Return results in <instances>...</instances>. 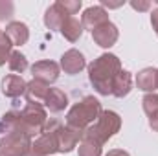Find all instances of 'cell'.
<instances>
[{
  "label": "cell",
  "mask_w": 158,
  "mask_h": 156,
  "mask_svg": "<svg viewBox=\"0 0 158 156\" xmlns=\"http://www.w3.org/2000/svg\"><path fill=\"white\" fill-rule=\"evenodd\" d=\"M107 156H129V153H125V151H121V149H114V151H109Z\"/></svg>",
  "instance_id": "obj_29"
},
{
  "label": "cell",
  "mask_w": 158,
  "mask_h": 156,
  "mask_svg": "<svg viewBox=\"0 0 158 156\" xmlns=\"http://www.w3.org/2000/svg\"><path fill=\"white\" fill-rule=\"evenodd\" d=\"M13 9H15L13 2H9V0H0V20L11 18V17H13Z\"/></svg>",
  "instance_id": "obj_25"
},
{
  "label": "cell",
  "mask_w": 158,
  "mask_h": 156,
  "mask_svg": "<svg viewBox=\"0 0 158 156\" xmlns=\"http://www.w3.org/2000/svg\"><path fill=\"white\" fill-rule=\"evenodd\" d=\"M70 18V15L61 7L59 2H55L53 6H50L44 13V24L50 28V30H61V26L64 24V20Z\"/></svg>",
  "instance_id": "obj_12"
},
{
  "label": "cell",
  "mask_w": 158,
  "mask_h": 156,
  "mask_svg": "<svg viewBox=\"0 0 158 156\" xmlns=\"http://www.w3.org/2000/svg\"><path fill=\"white\" fill-rule=\"evenodd\" d=\"M81 134H83V132H79V130L68 127V125H66V127H61V129H59V134H57L59 151H61V153H70V151L79 143Z\"/></svg>",
  "instance_id": "obj_11"
},
{
  "label": "cell",
  "mask_w": 158,
  "mask_h": 156,
  "mask_svg": "<svg viewBox=\"0 0 158 156\" xmlns=\"http://www.w3.org/2000/svg\"><path fill=\"white\" fill-rule=\"evenodd\" d=\"M7 64H9V70H11V72L22 74V72L28 68V59H26V57H24L20 51H11Z\"/></svg>",
  "instance_id": "obj_20"
},
{
  "label": "cell",
  "mask_w": 158,
  "mask_h": 156,
  "mask_svg": "<svg viewBox=\"0 0 158 156\" xmlns=\"http://www.w3.org/2000/svg\"><path fill=\"white\" fill-rule=\"evenodd\" d=\"M68 105V97L63 90L59 88H50L46 99H44V107L50 110V112H63Z\"/></svg>",
  "instance_id": "obj_15"
},
{
  "label": "cell",
  "mask_w": 158,
  "mask_h": 156,
  "mask_svg": "<svg viewBox=\"0 0 158 156\" xmlns=\"http://www.w3.org/2000/svg\"><path fill=\"white\" fill-rule=\"evenodd\" d=\"M101 103L94 97V96H86L81 101H77L66 114V125L76 129L79 132H83L85 129H88L101 114Z\"/></svg>",
  "instance_id": "obj_3"
},
{
  "label": "cell",
  "mask_w": 158,
  "mask_h": 156,
  "mask_svg": "<svg viewBox=\"0 0 158 156\" xmlns=\"http://www.w3.org/2000/svg\"><path fill=\"white\" fill-rule=\"evenodd\" d=\"M131 83H132L131 74L125 72V70H121L118 76L114 77V81H112V96H116V97L127 96L131 92Z\"/></svg>",
  "instance_id": "obj_18"
},
{
  "label": "cell",
  "mask_w": 158,
  "mask_h": 156,
  "mask_svg": "<svg viewBox=\"0 0 158 156\" xmlns=\"http://www.w3.org/2000/svg\"><path fill=\"white\" fill-rule=\"evenodd\" d=\"M79 156H101V145H98L94 142L81 140V143H79Z\"/></svg>",
  "instance_id": "obj_22"
},
{
  "label": "cell",
  "mask_w": 158,
  "mask_h": 156,
  "mask_svg": "<svg viewBox=\"0 0 158 156\" xmlns=\"http://www.w3.org/2000/svg\"><path fill=\"white\" fill-rule=\"evenodd\" d=\"M101 4L107 6V7H119V6H123V2H109V0H103Z\"/></svg>",
  "instance_id": "obj_30"
},
{
  "label": "cell",
  "mask_w": 158,
  "mask_h": 156,
  "mask_svg": "<svg viewBox=\"0 0 158 156\" xmlns=\"http://www.w3.org/2000/svg\"><path fill=\"white\" fill-rule=\"evenodd\" d=\"M31 74H33V79L50 86V83L57 81L59 77V64L53 61H39L31 66Z\"/></svg>",
  "instance_id": "obj_7"
},
{
  "label": "cell",
  "mask_w": 158,
  "mask_h": 156,
  "mask_svg": "<svg viewBox=\"0 0 158 156\" xmlns=\"http://www.w3.org/2000/svg\"><path fill=\"white\" fill-rule=\"evenodd\" d=\"M155 2H156V4H158V0H155Z\"/></svg>",
  "instance_id": "obj_32"
},
{
  "label": "cell",
  "mask_w": 158,
  "mask_h": 156,
  "mask_svg": "<svg viewBox=\"0 0 158 156\" xmlns=\"http://www.w3.org/2000/svg\"><path fill=\"white\" fill-rule=\"evenodd\" d=\"M48 92H50V86L48 84H44V83L37 81V79H33L26 86V101L28 103H40V101L44 103Z\"/></svg>",
  "instance_id": "obj_17"
},
{
  "label": "cell",
  "mask_w": 158,
  "mask_h": 156,
  "mask_svg": "<svg viewBox=\"0 0 158 156\" xmlns=\"http://www.w3.org/2000/svg\"><path fill=\"white\" fill-rule=\"evenodd\" d=\"M2 33H4V31H2V30H0V35H2Z\"/></svg>",
  "instance_id": "obj_31"
},
{
  "label": "cell",
  "mask_w": 158,
  "mask_h": 156,
  "mask_svg": "<svg viewBox=\"0 0 158 156\" xmlns=\"http://www.w3.org/2000/svg\"><path fill=\"white\" fill-rule=\"evenodd\" d=\"M131 6H132L136 11H149V9H151V2H147V0H132Z\"/></svg>",
  "instance_id": "obj_26"
},
{
  "label": "cell",
  "mask_w": 158,
  "mask_h": 156,
  "mask_svg": "<svg viewBox=\"0 0 158 156\" xmlns=\"http://www.w3.org/2000/svg\"><path fill=\"white\" fill-rule=\"evenodd\" d=\"M46 110L40 103H28L22 110H9L0 119V132H24L28 136L42 134L46 121Z\"/></svg>",
  "instance_id": "obj_1"
},
{
  "label": "cell",
  "mask_w": 158,
  "mask_h": 156,
  "mask_svg": "<svg viewBox=\"0 0 158 156\" xmlns=\"http://www.w3.org/2000/svg\"><path fill=\"white\" fill-rule=\"evenodd\" d=\"M31 136L24 132H6L0 140V156H28L31 149Z\"/></svg>",
  "instance_id": "obj_6"
},
{
  "label": "cell",
  "mask_w": 158,
  "mask_h": 156,
  "mask_svg": "<svg viewBox=\"0 0 158 156\" xmlns=\"http://www.w3.org/2000/svg\"><path fill=\"white\" fill-rule=\"evenodd\" d=\"M143 110H145V114L149 117L156 116L158 114V94L155 92H151V94H145V97H143Z\"/></svg>",
  "instance_id": "obj_21"
},
{
  "label": "cell",
  "mask_w": 158,
  "mask_h": 156,
  "mask_svg": "<svg viewBox=\"0 0 158 156\" xmlns=\"http://www.w3.org/2000/svg\"><path fill=\"white\" fill-rule=\"evenodd\" d=\"M136 84L143 92H153L158 88V70L156 68H143L136 76Z\"/></svg>",
  "instance_id": "obj_16"
},
{
  "label": "cell",
  "mask_w": 158,
  "mask_h": 156,
  "mask_svg": "<svg viewBox=\"0 0 158 156\" xmlns=\"http://www.w3.org/2000/svg\"><path fill=\"white\" fill-rule=\"evenodd\" d=\"M26 86H28V83L20 76H7L2 81V92L7 97H19L22 94H26Z\"/></svg>",
  "instance_id": "obj_14"
},
{
  "label": "cell",
  "mask_w": 158,
  "mask_h": 156,
  "mask_svg": "<svg viewBox=\"0 0 158 156\" xmlns=\"http://www.w3.org/2000/svg\"><path fill=\"white\" fill-rule=\"evenodd\" d=\"M4 33L9 37L13 46H22V44H26L28 39H30V30H28V26L24 22H9L6 26V31Z\"/></svg>",
  "instance_id": "obj_13"
},
{
  "label": "cell",
  "mask_w": 158,
  "mask_h": 156,
  "mask_svg": "<svg viewBox=\"0 0 158 156\" xmlns=\"http://www.w3.org/2000/svg\"><path fill=\"white\" fill-rule=\"evenodd\" d=\"M11 40L9 37L6 35V33H2L0 35V66L6 63V61H9V55H11Z\"/></svg>",
  "instance_id": "obj_23"
},
{
  "label": "cell",
  "mask_w": 158,
  "mask_h": 156,
  "mask_svg": "<svg viewBox=\"0 0 158 156\" xmlns=\"http://www.w3.org/2000/svg\"><path fill=\"white\" fill-rule=\"evenodd\" d=\"M118 28L109 20V22H105V24H101V26H98L96 30H92V37L96 40V44H99L101 48H110V46H114L116 44V40H118Z\"/></svg>",
  "instance_id": "obj_8"
},
{
  "label": "cell",
  "mask_w": 158,
  "mask_h": 156,
  "mask_svg": "<svg viewBox=\"0 0 158 156\" xmlns=\"http://www.w3.org/2000/svg\"><path fill=\"white\" fill-rule=\"evenodd\" d=\"M119 127H121V117L116 112H112V110H103L99 114V117L96 119L94 125H90L88 129L83 130L81 140L103 145V143H107L118 132Z\"/></svg>",
  "instance_id": "obj_4"
},
{
  "label": "cell",
  "mask_w": 158,
  "mask_h": 156,
  "mask_svg": "<svg viewBox=\"0 0 158 156\" xmlns=\"http://www.w3.org/2000/svg\"><path fill=\"white\" fill-rule=\"evenodd\" d=\"M151 24H153V28L158 35V9H153V13H151Z\"/></svg>",
  "instance_id": "obj_27"
},
{
  "label": "cell",
  "mask_w": 158,
  "mask_h": 156,
  "mask_svg": "<svg viewBox=\"0 0 158 156\" xmlns=\"http://www.w3.org/2000/svg\"><path fill=\"white\" fill-rule=\"evenodd\" d=\"M121 72V63L116 55L103 53L88 66V77L101 96L112 94V81Z\"/></svg>",
  "instance_id": "obj_2"
},
{
  "label": "cell",
  "mask_w": 158,
  "mask_h": 156,
  "mask_svg": "<svg viewBox=\"0 0 158 156\" xmlns=\"http://www.w3.org/2000/svg\"><path fill=\"white\" fill-rule=\"evenodd\" d=\"M59 4H61V7L72 17V15H76L79 9H81V2L79 0H59Z\"/></svg>",
  "instance_id": "obj_24"
},
{
  "label": "cell",
  "mask_w": 158,
  "mask_h": 156,
  "mask_svg": "<svg viewBox=\"0 0 158 156\" xmlns=\"http://www.w3.org/2000/svg\"><path fill=\"white\" fill-rule=\"evenodd\" d=\"M149 127H151L153 130H156V132H158V114H156V116H153V117H149Z\"/></svg>",
  "instance_id": "obj_28"
},
{
  "label": "cell",
  "mask_w": 158,
  "mask_h": 156,
  "mask_svg": "<svg viewBox=\"0 0 158 156\" xmlns=\"http://www.w3.org/2000/svg\"><path fill=\"white\" fill-rule=\"evenodd\" d=\"M61 33L64 35V39H68L70 42L79 40V37L83 35V24L79 22L76 17H70L64 20V24L61 26Z\"/></svg>",
  "instance_id": "obj_19"
},
{
  "label": "cell",
  "mask_w": 158,
  "mask_h": 156,
  "mask_svg": "<svg viewBox=\"0 0 158 156\" xmlns=\"http://www.w3.org/2000/svg\"><path fill=\"white\" fill-rule=\"evenodd\" d=\"M109 22V13L103 9V6H92L88 9H85L83 13V28H88V30H96L98 26Z\"/></svg>",
  "instance_id": "obj_9"
},
{
  "label": "cell",
  "mask_w": 158,
  "mask_h": 156,
  "mask_svg": "<svg viewBox=\"0 0 158 156\" xmlns=\"http://www.w3.org/2000/svg\"><path fill=\"white\" fill-rule=\"evenodd\" d=\"M85 66H86L85 57H83V53L77 51V50H68V51H64L63 57H61V68H63L66 74H70V76L79 74Z\"/></svg>",
  "instance_id": "obj_10"
},
{
  "label": "cell",
  "mask_w": 158,
  "mask_h": 156,
  "mask_svg": "<svg viewBox=\"0 0 158 156\" xmlns=\"http://www.w3.org/2000/svg\"><path fill=\"white\" fill-rule=\"evenodd\" d=\"M61 127L63 125L57 119H52L50 123H46L42 129V134L31 143V149H30L28 156H52L53 153H57L59 151L57 134H59Z\"/></svg>",
  "instance_id": "obj_5"
}]
</instances>
